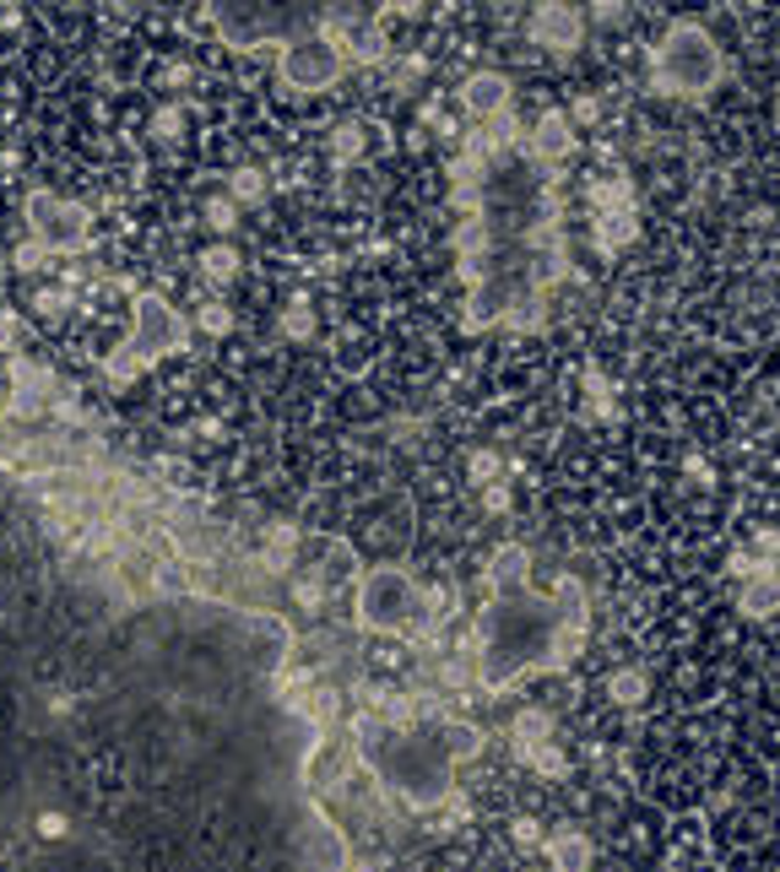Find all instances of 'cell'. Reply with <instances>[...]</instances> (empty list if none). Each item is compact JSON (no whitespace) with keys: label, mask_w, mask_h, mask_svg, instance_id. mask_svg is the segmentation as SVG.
I'll use <instances>...</instances> for the list:
<instances>
[{"label":"cell","mask_w":780,"mask_h":872,"mask_svg":"<svg viewBox=\"0 0 780 872\" xmlns=\"http://www.w3.org/2000/svg\"><path fill=\"white\" fill-rule=\"evenodd\" d=\"M721 76H727V60H721L716 38H710L699 22L677 16V22L661 33L656 55H650V87H656V93H677V98H699V93H710Z\"/></svg>","instance_id":"5"},{"label":"cell","mask_w":780,"mask_h":872,"mask_svg":"<svg viewBox=\"0 0 780 872\" xmlns=\"http://www.w3.org/2000/svg\"><path fill=\"white\" fill-rule=\"evenodd\" d=\"M542 851H548V868L553 872H591V857H597L580 829H553L542 840Z\"/></svg>","instance_id":"14"},{"label":"cell","mask_w":780,"mask_h":872,"mask_svg":"<svg viewBox=\"0 0 780 872\" xmlns=\"http://www.w3.org/2000/svg\"><path fill=\"white\" fill-rule=\"evenodd\" d=\"M456 607V590H423L407 570L396 564H380L358 581L352 596V612H358V629L369 634H401V640H418V645H440V623L451 618Z\"/></svg>","instance_id":"4"},{"label":"cell","mask_w":780,"mask_h":872,"mask_svg":"<svg viewBox=\"0 0 780 872\" xmlns=\"http://www.w3.org/2000/svg\"><path fill=\"white\" fill-rule=\"evenodd\" d=\"M737 612H748V618H770V612H780V570H765V575L743 581V590H737Z\"/></svg>","instance_id":"17"},{"label":"cell","mask_w":780,"mask_h":872,"mask_svg":"<svg viewBox=\"0 0 780 872\" xmlns=\"http://www.w3.org/2000/svg\"><path fill=\"white\" fill-rule=\"evenodd\" d=\"M591 22H602V27H608V22H624V5H591Z\"/></svg>","instance_id":"37"},{"label":"cell","mask_w":780,"mask_h":872,"mask_svg":"<svg viewBox=\"0 0 780 872\" xmlns=\"http://www.w3.org/2000/svg\"><path fill=\"white\" fill-rule=\"evenodd\" d=\"M299 548H304V531L299 526H288V521H277V526H266V537H261V570L266 575H293L299 570Z\"/></svg>","instance_id":"13"},{"label":"cell","mask_w":780,"mask_h":872,"mask_svg":"<svg viewBox=\"0 0 780 872\" xmlns=\"http://www.w3.org/2000/svg\"><path fill=\"white\" fill-rule=\"evenodd\" d=\"M228 190H233V201H239V206H255V201L266 195V174H261V168H239Z\"/></svg>","instance_id":"23"},{"label":"cell","mask_w":780,"mask_h":872,"mask_svg":"<svg viewBox=\"0 0 780 872\" xmlns=\"http://www.w3.org/2000/svg\"><path fill=\"white\" fill-rule=\"evenodd\" d=\"M520 758H526L537 775H548V780H559V775L569 769V758H564V748H559V742H537V748H526Z\"/></svg>","instance_id":"22"},{"label":"cell","mask_w":780,"mask_h":872,"mask_svg":"<svg viewBox=\"0 0 780 872\" xmlns=\"http://www.w3.org/2000/svg\"><path fill=\"white\" fill-rule=\"evenodd\" d=\"M597 120H602V98H597V93H580V98L569 104V126L580 131V126H597Z\"/></svg>","instance_id":"27"},{"label":"cell","mask_w":780,"mask_h":872,"mask_svg":"<svg viewBox=\"0 0 780 872\" xmlns=\"http://www.w3.org/2000/svg\"><path fill=\"white\" fill-rule=\"evenodd\" d=\"M179 136V109H157V136Z\"/></svg>","instance_id":"38"},{"label":"cell","mask_w":780,"mask_h":872,"mask_svg":"<svg viewBox=\"0 0 780 872\" xmlns=\"http://www.w3.org/2000/svg\"><path fill=\"white\" fill-rule=\"evenodd\" d=\"M341 71H347V55H341L336 44H325L320 33L293 38V44L277 49V76H283L293 93H325V87L341 82Z\"/></svg>","instance_id":"8"},{"label":"cell","mask_w":780,"mask_h":872,"mask_svg":"<svg viewBox=\"0 0 780 872\" xmlns=\"http://www.w3.org/2000/svg\"><path fill=\"white\" fill-rule=\"evenodd\" d=\"M212 27L233 49H255V44H277L283 49L293 38H310L320 27V11H304V5H217Z\"/></svg>","instance_id":"7"},{"label":"cell","mask_w":780,"mask_h":872,"mask_svg":"<svg viewBox=\"0 0 780 872\" xmlns=\"http://www.w3.org/2000/svg\"><path fill=\"white\" fill-rule=\"evenodd\" d=\"M206 223H212V228H233V201H212V206H206Z\"/></svg>","instance_id":"34"},{"label":"cell","mask_w":780,"mask_h":872,"mask_svg":"<svg viewBox=\"0 0 780 872\" xmlns=\"http://www.w3.org/2000/svg\"><path fill=\"white\" fill-rule=\"evenodd\" d=\"M38 309H65V292H55V288L38 292Z\"/></svg>","instance_id":"39"},{"label":"cell","mask_w":780,"mask_h":872,"mask_svg":"<svg viewBox=\"0 0 780 872\" xmlns=\"http://www.w3.org/2000/svg\"><path fill=\"white\" fill-rule=\"evenodd\" d=\"M509 737H515V753H526V748L548 742V737H553V710H542V705H526V710H515Z\"/></svg>","instance_id":"18"},{"label":"cell","mask_w":780,"mask_h":872,"mask_svg":"<svg viewBox=\"0 0 780 872\" xmlns=\"http://www.w3.org/2000/svg\"><path fill=\"white\" fill-rule=\"evenodd\" d=\"M440 683H445V689H471V683H477V661L445 656V661H440Z\"/></svg>","instance_id":"24"},{"label":"cell","mask_w":780,"mask_h":872,"mask_svg":"<svg viewBox=\"0 0 780 872\" xmlns=\"http://www.w3.org/2000/svg\"><path fill=\"white\" fill-rule=\"evenodd\" d=\"M201 266H206V277H212V283H228V277L239 272V255H233L228 244H217V250H206V255H201Z\"/></svg>","instance_id":"25"},{"label":"cell","mask_w":780,"mask_h":872,"mask_svg":"<svg viewBox=\"0 0 780 872\" xmlns=\"http://www.w3.org/2000/svg\"><path fill=\"white\" fill-rule=\"evenodd\" d=\"M591 239H597V250H624V244H634L639 239V223H634V212H624V217H597V228H591Z\"/></svg>","instance_id":"20"},{"label":"cell","mask_w":780,"mask_h":872,"mask_svg":"<svg viewBox=\"0 0 780 872\" xmlns=\"http://www.w3.org/2000/svg\"><path fill=\"white\" fill-rule=\"evenodd\" d=\"M228 325H233V314H228L223 303H206V309H201V331H212V336H223Z\"/></svg>","instance_id":"32"},{"label":"cell","mask_w":780,"mask_h":872,"mask_svg":"<svg viewBox=\"0 0 780 872\" xmlns=\"http://www.w3.org/2000/svg\"><path fill=\"white\" fill-rule=\"evenodd\" d=\"M331 152H336V163H352V157H363V126H336Z\"/></svg>","instance_id":"26"},{"label":"cell","mask_w":780,"mask_h":872,"mask_svg":"<svg viewBox=\"0 0 780 872\" xmlns=\"http://www.w3.org/2000/svg\"><path fill=\"white\" fill-rule=\"evenodd\" d=\"M358 737V758L385 780V791H396L412 813H429L440 802H451L456 791V764L482 753V727L471 721H412V727H385L380 716H358L352 721Z\"/></svg>","instance_id":"3"},{"label":"cell","mask_w":780,"mask_h":872,"mask_svg":"<svg viewBox=\"0 0 780 872\" xmlns=\"http://www.w3.org/2000/svg\"><path fill=\"white\" fill-rule=\"evenodd\" d=\"M515 840H520V846H542V824H537V819H520V824H515Z\"/></svg>","instance_id":"36"},{"label":"cell","mask_w":780,"mask_h":872,"mask_svg":"<svg viewBox=\"0 0 780 872\" xmlns=\"http://www.w3.org/2000/svg\"><path fill=\"white\" fill-rule=\"evenodd\" d=\"M228 542L93 434L0 461V872H347L293 618L173 570Z\"/></svg>","instance_id":"1"},{"label":"cell","mask_w":780,"mask_h":872,"mask_svg":"<svg viewBox=\"0 0 780 872\" xmlns=\"http://www.w3.org/2000/svg\"><path fill=\"white\" fill-rule=\"evenodd\" d=\"M526 575L531 553L520 542H504L488 564V607L456 634V656L477 661V683L488 694H504L515 678L531 672H564L591 634L586 585L559 575L553 596H537Z\"/></svg>","instance_id":"2"},{"label":"cell","mask_w":780,"mask_h":872,"mask_svg":"<svg viewBox=\"0 0 780 872\" xmlns=\"http://www.w3.org/2000/svg\"><path fill=\"white\" fill-rule=\"evenodd\" d=\"M688 477H694L699 488H710V482H716V466H710L705 455H688Z\"/></svg>","instance_id":"35"},{"label":"cell","mask_w":780,"mask_h":872,"mask_svg":"<svg viewBox=\"0 0 780 872\" xmlns=\"http://www.w3.org/2000/svg\"><path fill=\"white\" fill-rule=\"evenodd\" d=\"M776 115H780V98H776Z\"/></svg>","instance_id":"40"},{"label":"cell","mask_w":780,"mask_h":872,"mask_svg":"<svg viewBox=\"0 0 780 872\" xmlns=\"http://www.w3.org/2000/svg\"><path fill=\"white\" fill-rule=\"evenodd\" d=\"M461 109L477 115V126L493 120V115H504V109H509V82H504L499 71H477V76H467V82H461Z\"/></svg>","instance_id":"12"},{"label":"cell","mask_w":780,"mask_h":872,"mask_svg":"<svg viewBox=\"0 0 780 872\" xmlns=\"http://www.w3.org/2000/svg\"><path fill=\"white\" fill-rule=\"evenodd\" d=\"M471 482H482V488H488V482H493V477H499V455H493V450H477V455H471Z\"/></svg>","instance_id":"30"},{"label":"cell","mask_w":780,"mask_h":872,"mask_svg":"<svg viewBox=\"0 0 780 872\" xmlns=\"http://www.w3.org/2000/svg\"><path fill=\"white\" fill-rule=\"evenodd\" d=\"M482 504H488V515H504V510H509V488H504V482H488V488H482Z\"/></svg>","instance_id":"33"},{"label":"cell","mask_w":780,"mask_h":872,"mask_svg":"<svg viewBox=\"0 0 780 872\" xmlns=\"http://www.w3.org/2000/svg\"><path fill=\"white\" fill-rule=\"evenodd\" d=\"M586 396H591V418H619V385L597 363H586Z\"/></svg>","instance_id":"21"},{"label":"cell","mask_w":780,"mask_h":872,"mask_svg":"<svg viewBox=\"0 0 780 872\" xmlns=\"http://www.w3.org/2000/svg\"><path fill=\"white\" fill-rule=\"evenodd\" d=\"M591 212L597 217H624L634 212V179L628 174H602V179H591Z\"/></svg>","instance_id":"15"},{"label":"cell","mask_w":780,"mask_h":872,"mask_svg":"<svg viewBox=\"0 0 780 872\" xmlns=\"http://www.w3.org/2000/svg\"><path fill=\"white\" fill-rule=\"evenodd\" d=\"M526 38L537 49H553V55H569L586 44V11L580 5H537L531 22H526Z\"/></svg>","instance_id":"10"},{"label":"cell","mask_w":780,"mask_h":872,"mask_svg":"<svg viewBox=\"0 0 780 872\" xmlns=\"http://www.w3.org/2000/svg\"><path fill=\"white\" fill-rule=\"evenodd\" d=\"M423 71H429V60H423V55H401V65H396V87H418V82H423Z\"/></svg>","instance_id":"29"},{"label":"cell","mask_w":780,"mask_h":872,"mask_svg":"<svg viewBox=\"0 0 780 872\" xmlns=\"http://www.w3.org/2000/svg\"><path fill=\"white\" fill-rule=\"evenodd\" d=\"M575 146H580V136H575V126H569V109H542V115H537V126H531L537 163H564Z\"/></svg>","instance_id":"11"},{"label":"cell","mask_w":780,"mask_h":872,"mask_svg":"<svg viewBox=\"0 0 780 872\" xmlns=\"http://www.w3.org/2000/svg\"><path fill=\"white\" fill-rule=\"evenodd\" d=\"M184 342H190L184 314H179V309H168V298L142 292V298H136V309H131V342H125L120 353H109V358H104V374H109L115 385H125V380H136L147 363H157L163 353H184Z\"/></svg>","instance_id":"6"},{"label":"cell","mask_w":780,"mask_h":872,"mask_svg":"<svg viewBox=\"0 0 780 872\" xmlns=\"http://www.w3.org/2000/svg\"><path fill=\"white\" fill-rule=\"evenodd\" d=\"M608 700H613V705H639V700H650V672H645V667H619V672L608 678Z\"/></svg>","instance_id":"19"},{"label":"cell","mask_w":780,"mask_h":872,"mask_svg":"<svg viewBox=\"0 0 780 872\" xmlns=\"http://www.w3.org/2000/svg\"><path fill=\"white\" fill-rule=\"evenodd\" d=\"M283 331H288L293 342H299V336H310V331H314V314L304 309V303H293V309L283 314Z\"/></svg>","instance_id":"31"},{"label":"cell","mask_w":780,"mask_h":872,"mask_svg":"<svg viewBox=\"0 0 780 872\" xmlns=\"http://www.w3.org/2000/svg\"><path fill=\"white\" fill-rule=\"evenodd\" d=\"M341 55L358 60V65H380V60L391 55V38H385V27H380V11H374L363 27H352V33L341 38Z\"/></svg>","instance_id":"16"},{"label":"cell","mask_w":780,"mask_h":872,"mask_svg":"<svg viewBox=\"0 0 780 872\" xmlns=\"http://www.w3.org/2000/svg\"><path fill=\"white\" fill-rule=\"evenodd\" d=\"M27 223H33V239H38L49 255H76V250L87 244V228H93L87 206L60 201V195H49V190H33V195H27Z\"/></svg>","instance_id":"9"},{"label":"cell","mask_w":780,"mask_h":872,"mask_svg":"<svg viewBox=\"0 0 780 872\" xmlns=\"http://www.w3.org/2000/svg\"><path fill=\"white\" fill-rule=\"evenodd\" d=\"M44 261H49V250H44L38 239H27V244H16V255H11V266H16V272H38Z\"/></svg>","instance_id":"28"}]
</instances>
